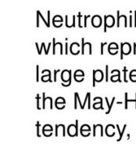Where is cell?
Instances as JSON below:
<instances>
[{
  "label": "cell",
  "mask_w": 136,
  "mask_h": 157,
  "mask_svg": "<svg viewBox=\"0 0 136 157\" xmlns=\"http://www.w3.org/2000/svg\"><path fill=\"white\" fill-rule=\"evenodd\" d=\"M105 100H106V104H107V106H108V110L106 111V114L108 115V114H109V113H110V111H111L112 107H113V103H114V101H115V97H113V99H112L111 103H109V101H108V98H107V97H106V98H105Z\"/></svg>",
  "instance_id": "1"
},
{
  "label": "cell",
  "mask_w": 136,
  "mask_h": 157,
  "mask_svg": "<svg viewBox=\"0 0 136 157\" xmlns=\"http://www.w3.org/2000/svg\"><path fill=\"white\" fill-rule=\"evenodd\" d=\"M51 43H49V46H48V48L46 49V45H45V43H42V46H41L40 47V50H39V52H38V54L40 55L41 54H42V49L44 48L45 49V53H46V54H49V51H50V47H51Z\"/></svg>",
  "instance_id": "2"
},
{
  "label": "cell",
  "mask_w": 136,
  "mask_h": 157,
  "mask_svg": "<svg viewBox=\"0 0 136 157\" xmlns=\"http://www.w3.org/2000/svg\"><path fill=\"white\" fill-rule=\"evenodd\" d=\"M88 43H85V38H81V54H85V47Z\"/></svg>",
  "instance_id": "3"
},
{
  "label": "cell",
  "mask_w": 136,
  "mask_h": 157,
  "mask_svg": "<svg viewBox=\"0 0 136 157\" xmlns=\"http://www.w3.org/2000/svg\"><path fill=\"white\" fill-rule=\"evenodd\" d=\"M92 72H93V82H92V86L95 87L96 86V82H97V78H96V70H93L92 71Z\"/></svg>",
  "instance_id": "4"
},
{
  "label": "cell",
  "mask_w": 136,
  "mask_h": 157,
  "mask_svg": "<svg viewBox=\"0 0 136 157\" xmlns=\"http://www.w3.org/2000/svg\"><path fill=\"white\" fill-rule=\"evenodd\" d=\"M124 43H120V59L121 60H123V58H124Z\"/></svg>",
  "instance_id": "5"
},
{
  "label": "cell",
  "mask_w": 136,
  "mask_h": 157,
  "mask_svg": "<svg viewBox=\"0 0 136 157\" xmlns=\"http://www.w3.org/2000/svg\"><path fill=\"white\" fill-rule=\"evenodd\" d=\"M123 71H124V82H128V81H127V67H126V66L124 67V69H123Z\"/></svg>",
  "instance_id": "6"
},
{
  "label": "cell",
  "mask_w": 136,
  "mask_h": 157,
  "mask_svg": "<svg viewBox=\"0 0 136 157\" xmlns=\"http://www.w3.org/2000/svg\"><path fill=\"white\" fill-rule=\"evenodd\" d=\"M60 71V69H56L53 71V73H54V75H53V82H57V73H59Z\"/></svg>",
  "instance_id": "7"
},
{
  "label": "cell",
  "mask_w": 136,
  "mask_h": 157,
  "mask_svg": "<svg viewBox=\"0 0 136 157\" xmlns=\"http://www.w3.org/2000/svg\"><path fill=\"white\" fill-rule=\"evenodd\" d=\"M106 82L109 81V65L106 64Z\"/></svg>",
  "instance_id": "8"
},
{
  "label": "cell",
  "mask_w": 136,
  "mask_h": 157,
  "mask_svg": "<svg viewBox=\"0 0 136 157\" xmlns=\"http://www.w3.org/2000/svg\"><path fill=\"white\" fill-rule=\"evenodd\" d=\"M37 12L39 13V16H40V17L42 18V21H44V23L46 24V26H47V27L49 28L48 22L46 21V19H45V18H44V17H43V16H42V13L40 12V10H37Z\"/></svg>",
  "instance_id": "9"
},
{
  "label": "cell",
  "mask_w": 136,
  "mask_h": 157,
  "mask_svg": "<svg viewBox=\"0 0 136 157\" xmlns=\"http://www.w3.org/2000/svg\"><path fill=\"white\" fill-rule=\"evenodd\" d=\"M56 46H57V43H56V39L55 38H53V54H56Z\"/></svg>",
  "instance_id": "10"
},
{
  "label": "cell",
  "mask_w": 136,
  "mask_h": 157,
  "mask_svg": "<svg viewBox=\"0 0 136 157\" xmlns=\"http://www.w3.org/2000/svg\"><path fill=\"white\" fill-rule=\"evenodd\" d=\"M40 96H39V94H37V96H36V100H37V109H39V110H40L41 108H40V105H39V102H40Z\"/></svg>",
  "instance_id": "11"
},
{
  "label": "cell",
  "mask_w": 136,
  "mask_h": 157,
  "mask_svg": "<svg viewBox=\"0 0 136 157\" xmlns=\"http://www.w3.org/2000/svg\"><path fill=\"white\" fill-rule=\"evenodd\" d=\"M106 28H107V16H106V15H105L104 16V29H103L104 32H106Z\"/></svg>",
  "instance_id": "12"
},
{
  "label": "cell",
  "mask_w": 136,
  "mask_h": 157,
  "mask_svg": "<svg viewBox=\"0 0 136 157\" xmlns=\"http://www.w3.org/2000/svg\"><path fill=\"white\" fill-rule=\"evenodd\" d=\"M117 27H120V11H119V10H117Z\"/></svg>",
  "instance_id": "13"
},
{
  "label": "cell",
  "mask_w": 136,
  "mask_h": 157,
  "mask_svg": "<svg viewBox=\"0 0 136 157\" xmlns=\"http://www.w3.org/2000/svg\"><path fill=\"white\" fill-rule=\"evenodd\" d=\"M36 68H37V72H36V77H37V78H36V81H37V82H39V64H37V65H36Z\"/></svg>",
  "instance_id": "14"
},
{
  "label": "cell",
  "mask_w": 136,
  "mask_h": 157,
  "mask_svg": "<svg viewBox=\"0 0 136 157\" xmlns=\"http://www.w3.org/2000/svg\"><path fill=\"white\" fill-rule=\"evenodd\" d=\"M75 94L77 95V98H78V102H79V104H80V106H81V109H83L84 108H83V105H82V104H81V100H80V98H79V94H78V92H75Z\"/></svg>",
  "instance_id": "15"
},
{
  "label": "cell",
  "mask_w": 136,
  "mask_h": 157,
  "mask_svg": "<svg viewBox=\"0 0 136 157\" xmlns=\"http://www.w3.org/2000/svg\"><path fill=\"white\" fill-rule=\"evenodd\" d=\"M88 109H91V93L90 92H88Z\"/></svg>",
  "instance_id": "16"
},
{
  "label": "cell",
  "mask_w": 136,
  "mask_h": 157,
  "mask_svg": "<svg viewBox=\"0 0 136 157\" xmlns=\"http://www.w3.org/2000/svg\"><path fill=\"white\" fill-rule=\"evenodd\" d=\"M42 97H43V105H42V109L46 108V93L43 92L42 93Z\"/></svg>",
  "instance_id": "17"
},
{
  "label": "cell",
  "mask_w": 136,
  "mask_h": 157,
  "mask_svg": "<svg viewBox=\"0 0 136 157\" xmlns=\"http://www.w3.org/2000/svg\"><path fill=\"white\" fill-rule=\"evenodd\" d=\"M78 26H79L80 28H81L82 27V25H81V12H78Z\"/></svg>",
  "instance_id": "18"
},
{
  "label": "cell",
  "mask_w": 136,
  "mask_h": 157,
  "mask_svg": "<svg viewBox=\"0 0 136 157\" xmlns=\"http://www.w3.org/2000/svg\"><path fill=\"white\" fill-rule=\"evenodd\" d=\"M90 15H85V19H84V21H85V24H84V27H87V19L90 17Z\"/></svg>",
  "instance_id": "19"
},
{
  "label": "cell",
  "mask_w": 136,
  "mask_h": 157,
  "mask_svg": "<svg viewBox=\"0 0 136 157\" xmlns=\"http://www.w3.org/2000/svg\"><path fill=\"white\" fill-rule=\"evenodd\" d=\"M127 92H125V109H127V103H128L129 100L127 99Z\"/></svg>",
  "instance_id": "20"
},
{
  "label": "cell",
  "mask_w": 136,
  "mask_h": 157,
  "mask_svg": "<svg viewBox=\"0 0 136 157\" xmlns=\"http://www.w3.org/2000/svg\"><path fill=\"white\" fill-rule=\"evenodd\" d=\"M106 43H106H106H101V49H100L101 51H100V54H102V55H103V47H104V46L106 44Z\"/></svg>",
  "instance_id": "21"
},
{
  "label": "cell",
  "mask_w": 136,
  "mask_h": 157,
  "mask_svg": "<svg viewBox=\"0 0 136 157\" xmlns=\"http://www.w3.org/2000/svg\"><path fill=\"white\" fill-rule=\"evenodd\" d=\"M77 101H78V98H77V95L74 94V109H77Z\"/></svg>",
  "instance_id": "22"
},
{
  "label": "cell",
  "mask_w": 136,
  "mask_h": 157,
  "mask_svg": "<svg viewBox=\"0 0 136 157\" xmlns=\"http://www.w3.org/2000/svg\"><path fill=\"white\" fill-rule=\"evenodd\" d=\"M47 14H48V20H47V22H48V25H49V28L50 27V11L48 10L47 12Z\"/></svg>",
  "instance_id": "23"
},
{
  "label": "cell",
  "mask_w": 136,
  "mask_h": 157,
  "mask_svg": "<svg viewBox=\"0 0 136 157\" xmlns=\"http://www.w3.org/2000/svg\"><path fill=\"white\" fill-rule=\"evenodd\" d=\"M88 94L87 93V94H86V97H85V101H84V104H83V108H85V104H86V102L88 101Z\"/></svg>",
  "instance_id": "24"
},
{
  "label": "cell",
  "mask_w": 136,
  "mask_h": 157,
  "mask_svg": "<svg viewBox=\"0 0 136 157\" xmlns=\"http://www.w3.org/2000/svg\"><path fill=\"white\" fill-rule=\"evenodd\" d=\"M36 126H37V134L38 136H40V134H39V126H40V123H39V121L37 122Z\"/></svg>",
  "instance_id": "25"
},
{
  "label": "cell",
  "mask_w": 136,
  "mask_h": 157,
  "mask_svg": "<svg viewBox=\"0 0 136 157\" xmlns=\"http://www.w3.org/2000/svg\"><path fill=\"white\" fill-rule=\"evenodd\" d=\"M57 43L60 45V54H63V53H64V52H63V44L60 43V42H58Z\"/></svg>",
  "instance_id": "26"
},
{
  "label": "cell",
  "mask_w": 136,
  "mask_h": 157,
  "mask_svg": "<svg viewBox=\"0 0 136 157\" xmlns=\"http://www.w3.org/2000/svg\"><path fill=\"white\" fill-rule=\"evenodd\" d=\"M129 19H130L129 26H130V27H132V16H131V15H130V16H129Z\"/></svg>",
  "instance_id": "27"
},
{
  "label": "cell",
  "mask_w": 136,
  "mask_h": 157,
  "mask_svg": "<svg viewBox=\"0 0 136 157\" xmlns=\"http://www.w3.org/2000/svg\"><path fill=\"white\" fill-rule=\"evenodd\" d=\"M75 18H76V16H75V15H74V16H73L72 27H75Z\"/></svg>",
  "instance_id": "28"
},
{
  "label": "cell",
  "mask_w": 136,
  "mask_h": 157,
  "mask_svg": "<svg viewBox=\"0 0 136 157\" xmlns=\"http://www.w3.org/2000/svg\"><path fill=\"white\" fill-rule=\"evenodd\" d=\"M65 54H68V43H65Z\"/></svg>",
  "instance_id": "29"
},
{
  "label": "cell",
  "mask_w": 136,
  "mask_h": 157,
  "mask_svg": "<svg viewBox=\"0 0 136 157\" xmlns=\"http://www.w3.org/2000/svg\"><path fill=\"white\" fill-rule=\"evenodd\" d=\"M126 126H127V125H124V128H123V131H124V130H125V128H126ZM117 129H118V130H120V128H119V126H118V125H117ZM120 138H121V137H122V134H123V132H120Z\"/></svg>",
  "instance_id": "30"
},
{
  "label": "cell",
  "mask_w": 136,
  "mask_h": 157,
  "mask_svg": "<svg viewBox=\"0 0 136 157\" xmlns=\"http://www.w3.org/2000/svg\"><path fill=\"white\" fill-rule=\"evenodd\" d=\"M39 13L37 12V27H39Z\"/></svg>",
  "instance_id": "31"
},
{
  "label": "cell",
  "mask_w": 136,
  "mask_h": 157,
  "mask_svg": "<svg viewBox=\"0 0 136 157\" xmlns=\"http://www.w3.org/2000/svg\"><path fill=\"white\" fill-rule=\"evenodd\" d=\"M88 46H89V54H92V43H88Z\"/></svg>",
  "instance_id": "32"
},
{
  "label": "cell",
  "mask_w": 136,
  "mask_h": 157,
  "mask_svg": "<svg viewBox=\"0 0 136 157\" xmlns=\"http://www.w3.org/2000/svg\"><path fill=\"white\" fill-rule=\"evenodd\" d=\"M60 127V124L59 125H56V135H58V128Z\"/></svg>",
  "instance_id": "33"
},
{
  "label": "cell",
  "mask_w": 136,
  "mask_h": 157,
  "mask_svg": "<svg viewBox=\"0 0 136 157\" xmlns=\"http://www.w3.org/2000/svg\"><path fill=\"white\" fill-rule=\"evenodd\" d=\"M99 127H100V128H101V135L103 136V125H101V124H99Z\"/></svg>",
  "instance_id": "34"
},
{
  "label": "cell",
  "mask_w": 136,
  "mask_h": 157,
  "mask_svg": "<svg viewBox=\"0 0 136 157\" xmlns=\"http://www.w3.org/2000/svg\"><path fill=\"white\" fill-rule=\"evenodd\" d=\"M134 54H136V43H134Z\"/></svg>",
  "instance_id": "35"
},
{
  "label": "cell",
  "mask_w": 136,
  "mask_h": 157,
  "mask_svg": "<svg viewBox=\"0 0 136 157\" xmlns=\"http://www.w3.org/2000/svg\"><path fill=\"white\" fill-rule=\"evenodd\" d=\"M134 27H136V10L134 11Z\"/></svg>",
  "instance_id": "36"
},
{
  "label": "cell",
  "mask_w": 136,
  "mask_h": 157,
  "mask_svg": "<svg viewBox=\"0 0 136 157\" xmlns=\"http://www.w3.org/2000/svg\"><path fill=\"white\" fill-rule=\"evenodd\" d=\"M134 102H135V109H136V93H135V100H134Z\"/></svg>",
  "instance_id": "37"
}]
</instances>
